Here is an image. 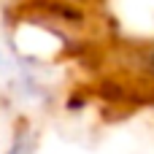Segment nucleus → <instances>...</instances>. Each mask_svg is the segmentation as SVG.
I'll use <instances>...</instances> for the list:
<instances>
[{"mask_svg":"<svg viewBox=\"0 0 154 154\" xmlns=\"http://www.w3.org/2000/svg\"><path fill=\"white\" fill-rule=\"evenodd\" d=\"M125 60H127L130 68L138 73L141 84L149 87L154 92V38H141V41H135V43H127Z\"/></svg>","mask_w":154,"mask_h":154,"instance_id":"1","label":"nucleus"},{"mask_svg":"<svg viewBox=\"0 0 154 154\" xmlns=\"http://www.w3.org/2000/svg\"><path fill=\"white\" fill-rule=\"evenodd\" d=\"M0 62H3V54H0Z\"/></svg>","mask_w":154,"mask_h":154,"instance_id":"2","label":"nucleus"}]
</instances>
